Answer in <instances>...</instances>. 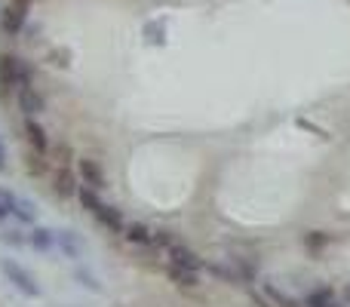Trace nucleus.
Masks as SVG:
<instances>
[{
  "label": "nucleus",
  "instance_id": "obj_8",
  "mask_svg": "<svg viewBox=\"0 0 350 307\" xmlns=\"http://www.w3.org/2000/svg\"><path fill=\"white\" fill-rule=\"evenodd\" d=\"M53 191L59 193V197H74V193L80 191V185H77V178H74V172H71V169H65V166H62L59 172L53 175Z\"/></svg>",
  "mask_w": 350,
  "mask_h": 307
},
{
  "label": "nucleus",
  "instance_id": "obj_14",
  "mask_svg": "<svg viewBox=\"0 0 350 307\" xmlns=\"http://www.w3.org/2000/svg\"><path fill=\"white\" fill-rule=\"evenodd\" d=\"M261 289H265V295H267V302H271L273 307H304L301 302H295L292 295H286L283 289H277L273 283H261Z\"/></svg>",
  "mask_w": 350,
  "mask_h": 307
},
{
  "label": "nucleus",
  "instance_id": "obj_19",
  "mask_svg": "<svg viewBox=\"0 0 350 307\" xmlns=\"http://www.w3.org/2000/svg\"><path fill=\"white\" fill-rule=\"evenodd\" d=\"M28 169H31V175H40L43 172V169H46V163H43V154H31L28 157Z\"/></svg>",
  "mask_w": 350,
  "mask_h": 307
},
{
  "label": "nucleus",
  "instance_id": "obj_18",
  "mask_svg": "<svg viewBox=\"0 0 350 307\" xmlns=\"http://www.w3.org/2000/svg\"><path fill=\"white\" fill-rule=\"evenodd\" d=\"M12 206H16V193H10V191L0 187V222L12 215Z\"/></svg>",
  "mask_w": 350,
  "mask_h": 307
},
{
  "label": "nucleus",
  "instance_id": "obj_6",
  "mask_svg": "<svg viewBox=\"0 0 350 307\" xmlns=\"http://www.w3.org/2000/svg\"><path fill=\"white\" fill-rule=\"evenodd\" d=\"M16 98H18V108H22V114L25 117H34V114H40L43 108H46V102H43V96L34 90L31 83H22L16 90Z\"/></svg>",
  "mask_w": 350,
  "mask_h": 307
},
{
  "label": "nucleus",
  "instance_id": "obj_22",
  "mask_svg": "<svg viewBox=\"0 0 350 307\" xmlns=\"http://www.w3.org/2000/svg\"><path fill=\"white\" fill-rule=\"evenodd\" d=\"M345 302L350 304V286H347V289H345Z\"/></svg>",
  "mask_w": 350,
  "mask_h": 307
},
{
  "label": "nucleus",
  "instance_id": "obj_16",
  "mask_svg": "<svg viewBox=\"0 0 350 307\" xmlns=\"http://www.w3.org/2000/svg\"><path fill=\"white\" fill-rule=\"evenodd\" d=\"M304 307H335V292L332 289H314L308 295Z\"/></svg>",
  "mask_w": 350,
  "mask_h": 307
},
{
  "label": "nucleus",
  "instance_id": "obj_11",
  "mask_svg": "<svg viewBox=\"0 0 350 307\" xmlns=\"http://www.w3.org/2000/svg\"><path fill=\"white\" fill-rule=\"evenodd\" d=\"M166 271H170L172 283H175V286H181V289H197V286H200V277H197V271H191V267L166 265Z\"/></svg>",
  "mask_w": 350,
  "mask_h": 307
},
{
  "label": "nucleus",
  "instance_id": "obj_23",
  "mask_svg": "<svg viewBox=\"0 0 350 307\" xmlns=\"http://www.w3.org/2000/svg\"><path fill=\"white\" fill-rule=\"evenodd\" d=\"M335 307H341V304H335ZM347 307H350V304H347Z\"/></svg>",
  "mask_w": 350,
  "mask_h": 307
},
{
  "label": "nucleus",
  "instance_id": "obj_17",
  "mask_svg": "<svg viewBox=\"0 0 350 307\" xmlns=\"http://www.w3.org/2000/svg\"><path fill=\"white\" fill-rule=\"evenodd\" d=\"M0 243H3V246H16V249H22V246H28V234H25V230H18V228L0 230Z\"/></svg>",
  "mask_w": 350,
  "mask_h": 307
},
{
  "label": "nucleus",
  "instance_id": "obj_1",
  "mask_svg": "<svg viewBox=\"0 0 350 307\" xmlns=\"http://www.w3.org/2000/svg\"><path fill=\"white\" fill-rule=\"evenodd\" d=\"M77 200H80V206H83V209L90 212V215H96V222L102 224V228H108V230H111V234H123V230H126V222H123L120 209H114L111 203H105V200L98 197L96 187L80 185Z\"/></svg>",
  "mask_w": 350,
  "mask_h": 307
},
{
  "label": "nucleus",
  "instance_id": "obj_15",
  "mask_svg": "<svg viewBox=\"0 0 350 307\" xmlns=\"http://www.w3.org/2000/svg\"><path fill=\"white\" fill-rule=\"evenodd\" d=\"M12 215H16L18 222H25V224H34V218H37L34 203H31V200H25V197H16V206H12Z\"/></svg>",
  "mask_w": 350,
  "mask_h": 307
},
{
  "label": "nucleus",
  "instance_id": "obj_2",
  "mask_svg": "<svg viewBox=\"0 0 350 307\" xmlns=\"http://www.w3.org/2000/svg\"><path fill=\"white\" fill-rule=\"evenodd\" d=\"M0 271H3V277L10 280L12 289L22 292L25 298H40V286H37V280L31 277V271H25L22 265H16L12 258H3L0 261Z\"/></svg>",
  "mask_w": 350,
  "mask_h": 307
},
{
  "label": "nucleus",
  "instance_id": "obj_7",
  "mask_svg": "<svg viewBox=\"0 0 350 307\" xmlns=\"http://www.w3.org/2000/svg\"><path fill=\"white\" fill-rule=\"evenodd\" d=\"M25 139H28V145L34 148L37 154H46V151H49V139H46V129H43L40 123L34 120V117H28V120H25Z\"/></svg>",
  "mask_w": 350,
  "mask_h": 307
},
{
  "label": "nucleus",
  "instance_id": "obj_9",
  "mask_svg": "<svg viewBox=\"0 0 350 307\" xmlns=\"http://www.w3.org/2000/svg\"><path fill=\"white\" fill-rule=\"evenodd\" d=\"M80 178H83L90 187H96V191H102V187H105L102 166H98L96 160H90V157H83V160H80Z\"/></svg>",
  "mask_w": 350,
  "mask_h": 307
},
{
  "label": "nucleus",
  "instance_id": "obj_21",
  "mask_svg": "<svg viewBox=\"0 0 350 307\" xmlns=\"http://www.w3.org/2000/svg\"><path fill=\"white\" fill-rule=\"evenodd\" d=\"M6 169V148H3V142H0V172Z\"/></svg>",
  "mask_w": 350,
  "mask_h": 307
},
{
  "label": "nucleus",
  "instance_id": "obj_10",
  "mask_svg": "<svg viewBox=\"0 0 350 307\" xmlns=\"http://www.w3.org/2000/svg\"><path fill=\"white\" fill-rule=\"evenodd\" d=\"M55 246H59L68 258H80V252H83V243H80V237L74 234V230H55Z\"/></svg>",
  "mask_w": 350,
  "mask_h": 307
},
{
  "label": "nucleus",
  "instance_id": "obj_5",
  "mask_svg": "<svg viewBox=\"0 0 350 307\" xmlns=\"http://www.w3.org/2000/svg\"><path fill=\"white\" fill-rule=\"evenodd\" d=\"M28 3L31 0H10V3H6L3 16H0V28H3L6 37L22 34L25 22H28Z\"/></svg>",
  "mask_w": 350,
  "mask_h": 307
},
{
  "label": "nucleus",
  "instance_id": "obj_20",
  "mask_svg": "<svg viewBox=\"0 0 350 307\" xmlns=\"http://www.w3.org/2000/svg\"><path fill=\"white\" fill-rule=\"evenodd\" d=\"M304 243H308L310 249H320V246H326V243H329V237L326 234H308V240H304Z\"/></svg>",
  "mask_w": 350,
  "mask_h": 307
},
{
  "label": "nucleus",
  "instance_id": "obj_3",
  "mask_svg": "<svg viewBox=\"0 0 350 307\" xmlns=\"http://www.w3.org/2000/svg\"><path fill=\"white\" fill-rule=\"evenodd\" d=\"M203 271L206 273H212V277H218V280H224V283H249L252 280V267L249 265H243L240 258H234L230 255L228 261H215V265H203Z\"/></svg>",
  "mask_w": 350,
  "mask_h": 307
},
{
  "label": "nucleus",
  "instance_id": "obj_4",
  "mask_svg": "<svg viewBox=\"0 0 350 307\" xmlns=\"http://www.w3.org/2000/svg\"><path fill=\"white\" fill-rule=\"evenodd\" d=\"M22 83H31L25 62L16 59V55H10V53H3L0 55V90L10 92V90H18Z\"/></svg>",
  "mask_w": 350,
  "mask_h": 307
},
{
  "label": "nucleus",
  "instance_id": "obj_13",
  "mask_svg": "<svg viewBox=\"0 0 350 307\" xmlns=\"http://www.w3.org/2000/svg\"><path fill=\"white\" fill-rule=\"evenodd\" d=\"M123 234H126V240L129 243H135V246H151L154 243V230L148 228V224H126V230H123Z\"/></svg>",
  "mask_w": 350,
  "mask_h": 307
},
{
  "label": "nucleus",
  "instance_id": "obj_12",
  "mask_svg": "<svg viewBox=\"0 0 350 307\" xmlns=\"http://www.w3.org/2000/svg\"><path fill=\"white\" fill-rule=\"evenodd\" d=\"M28 246H34L37 252H49V249L55 246V230L49 228H34L28 234Z\"/></svg>",
  "mask_w": 350,
  "mask_h": 307
}]
</instances>
